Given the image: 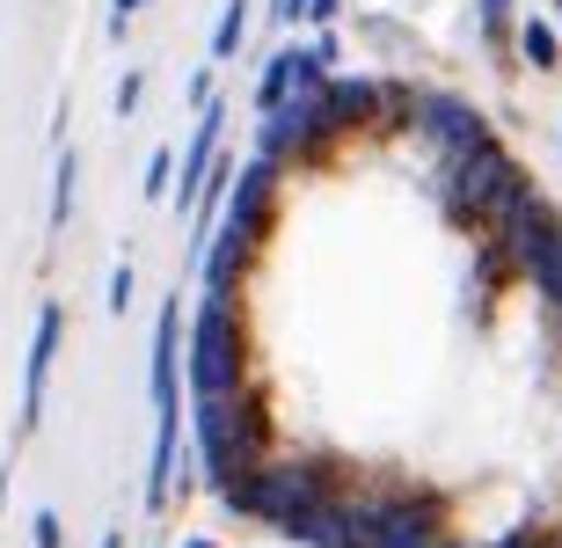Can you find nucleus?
Returning a JSON list of instances; mask_svg holds the SVG:
<instances>
[{"instance_id":"dca6fc26","label":"nucleus","mask_w":562,"mask_h":548,"mask_svg":"<svg viewBox=\"0 0 562 548\" xmlns=\"http://www.w3.org/2000/svg\"><path fill=\"white\" fill-rule=\"evenodd\" d=\"M278 22H314V0H271Z\"/></svg>"},{"instance_id":"f03ea898","label":"nucleus","mask_w":562,"mask_h":548,"mask_svg":"<svg viewBox=\"0 0 562 548\" xmlns=\"http://www.w3.org/2000/svg\"><path fill=\"white\" fill-rule=\"evenodd\" d=\"M146 395H154V461H146V505L161 512L168 497H176V439H183V300H161V315H154Z\"/></svg>"},{"instance_id":"9b49d317","label":"nucleus","mask_w":562,"mask_h":548,"mask_svg":"<svg viewBox=\"0 0 562 548\" xmlns=\"http://www.w3.org/2000/svg\"><path fill=\"white\" fill-rule=\"evenodd\" d=\"M519 22L526 15H512V0H482V37L497 44V52H504V44H519Z\"/></svg>"},{"instance_id":"0eeeda50","label":"nucleus","mask_w":562,"mask_h":548,"mask_svg":"<svg viewBox=\"0 0 562 548\" xmlns=\"http://www.w3.org/2000/svg\"><path fill=\"white\" fill-rule=\"evenodd\" d=\"M526 286H533V300H541L548 329L562 337V227H555V242H548V249L526 264Z\"/></svg>"},{"instance_id":"6ab92c4d","label":"nucleus","mask_w":562,"mask_h":548,"mask_svg":"<svg viewBox=\"0 0 562 548\" xmlns=\"http://www.w3.org/2000/svg\"><path fill=\"white\" fill-rule=\"evenodd\" d=\"M183 548H220V541H205V534H198V541H183Z\"/></svg>"},{"instance_id":"aec40b11","label":"nucleus","mask_w":562,"mask_h":548,"mask_svg":"<svg viewBox=\"0 0 562 548\" xmlns=\"http://www.w3.org/2000/svg\"><path fill=\"white\" fill-rule=\"evenodd\" d=\"M438 548H468V541H438Z\"/></svg>"},{"instance_id":"39448f33","label":"nucleus","mask_w":562,"mask_h":548,"mask_svg":"<svg viewBox=\"0 0 562 548\" xmlns=\"http://www.w3.org/2000/svg\"><path fill=\"white\" fill-rule=\"evenodd\" d=\"M417 139L431 147V161H453V154L490 147L497 132H490V118H482L475 103H460V96H446V88H424V103H417Z\"/></svg>"},{"instance_id":"f3484780","label":"nucleus","mask_w":562,"mask_h":548,"mask_svg":"<svg viewBox=\"0 0 562 548\" xmlns=\"http://www.w3.org/2000/svg\"><path fill=\"white\" fill-rule=\"evenodd\" d=\"M139 8H146V0H110V30H117V37H125V22L139 15Z\"/></svg>"},{"instance_id":"f257e3e1","label":"nucleus","mask_w":562,"mask_h":548,"mask_svg":"<svg viewBox=\"0 0 562 548\" xmlns=\"http://www.w3.org/2000/svg\"><path fill=\"white\" fill-rule=\"evenodd\" d=\"M344 490H351L344 483V461H329V454H263L249 476L220 483V505H227L234 519L292 534L300 519H314V512L329 505V497H344Z\"/></svg>"},{"instance_id":"423d86ee","label":"nucleus","mask_w":562,"mask_h":548,"mask_svg":"<svg viewBox=\"0 0 562 548\" xmlns=\"http://www.w3.org/2000/svg\"><path fill=\"white\" fill-rule=\"evenodd\" d=\"M59 337H66V307L44 300L37 307V329H30V359H22V432L44 424V395H52V366H59Z\"/></svg>"},{"instance_id":"6e6552de","label":"nucleus","mask_w":562,"mask_h":548,"mask_svg":"<svg viewBox=\"0 0 562 548\" xmlns=\"http://www.w3.org/2000/svg\"><path fill=\"white\" fill-rule=\"evenodd\" d=\"M519 59L533 66V74H555V66H562V37H555V22H541V15H526V22H519Z\"/></svg>"},{"instance_id":"1a4fd4ad","label":"nucleus","mask_w":562,"mask_h":548,"mask_svg":"<svg viewBox=\"0 0 562 548\" xmlns=\"http://www.w3.org/2000/svg\"><path fill=\"white\" fill-rule=\"evenodd\" d=\"M249 22H256V8H249V0H227V8H220V30H212V66H227L234 52H241Z\"/></svg>"},{"instance_id":"4468645a","label":"nucleus","mask_w":562,"mask_h":548,"mask_svg":"<svg viewBox=\"0 0 562 548\" xmlns=\"http://www.w3.org/2000/svg\"><path fill=\"white\" fill-rule=\"evenodd\" d=\"M30 534H37V548H66V527H59V512H37V519H30Z\"/></svg>"},{"instance_id":"9d476101","label":"nucleus","mask_w":562,"mask_h":548,"mask_svg":"<svg viewBox=\"0 0 562 548\" xmlns=\"http://www.w3.org/2000/svg\"><path fill=\"white\" fill-rule=\"evenodd\" d=\"M74 183H81V154L66 147L52 169V234H66V220H74Z\"/></svg>"},{"instance_id":"ddd939ff","label":"nucleus","mask_w":562,"mask_h":548,"mask_svg":"<svg viewBox=\"0 0 562 548\" xmlns=\"http://www.w3.org/2000/svg\"><path fill=\"white\" fill-rule=\"evenodd\" d=\"M132 293H139V278H132V264H117V271H110V315H125Z\"/></svg>"},{"instance_id":"a211bd4d","label":"nucleus","mask_w":562,"mask_h":548,"mask_svg":"<svg viewBox=\"0 0 562 548\" xmlns=\"http://www.w3.org/2000/svg\"><path fill=\"white\" fill-rule=\"evenodd\" d=\"M103 548H125V534H117V527H110V534H103Z\"/></svg>"},{"instance_id":"2eb2a0df","label":"nucleus","mask_w":562,"mask_h":548,"mask_svg":"<svg viewBox=\"0 0 562 548\" xmlns=\"http://www.w3.org/2000/svg\"><path fill=\"white\" fill-rule=\"evenodd\" d=\"M139 96H146V74H125V81H117V118H132Z\"/></svg>"},{"instance_id":"20e7f679","label":"nucleus","mask_w":562,"mask_h":548,"mask_svg":"<svg viewBox=\"0 0 562 548\" xmlns=\"http://www.w3.org/2000/svg\"><path fill=\"white\" fill-rule=\"evenodd\" d=\"M183 373H190V395H241L249 388V329H241L234 300H212V293L198 300Z\"/></svg>"},{"instance_id":"7ed1b4c3","label":"nucleus","mask_w":562,"mask_h":548,"mask_svg":"<svg viewBox=\"0 0 562 548\" xmlns=\"http://www.w3.org/2000/svg\"><path fill=\"white\" fill-rule=\"evenodd\" d=\"M190 432H198V461H205L212 490L249 476L271 454V417H263L256 388H241V395H190Z\"/></svg>"},{"instance_id":"f8f14e48","label":"nucleus","mask_w":562,"mask_h":548,"mask_svg":"<svg viewBox=\"0 0 562 548\" xmlns=\"http://www.w3.org/2000/svg\"><path fill=\"white\" fill-rule=\"evenodd\" d=\"M146 198H176V154L154 147V161H146Z\"/></svg>"}]
</instances>
